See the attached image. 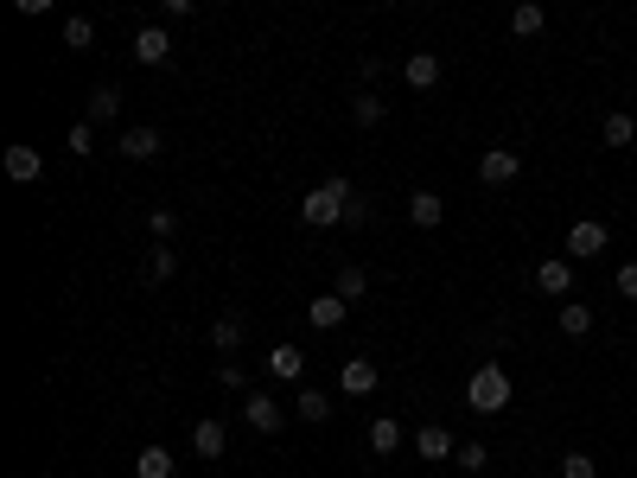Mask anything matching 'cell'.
Instances as JSON below:
<instances>
[{"mask_svg":"<svg viewBox=\"0 0 637 478\" xmlns=\"http://www.w3.org/2000/svg\"><path fill=\"white\" fill-rule=\"evenodd\" d=\"M453 466H459V472H485V466H491V447H485V440H459V459H453Z\"/></svg>","mask_w":637,"mask_h":478,"instance_id":"4316f807","label":"cell"},{"mask_svg":"<svg viewBox=\"0 0 637 478\" xmlns=\"http://www.w3.org/2000/svg\"><path fill=\"white\" fill-rule=\"evenodd\" d=\"M134 58H141V64H166L172 58V39H166L160 26H141V32H134Z\"/></svg>","mask_w":637,"mask_h":478,"instance_id":"4fadbf2b","label":"cell"},{"mask_svg":"<svg viewBox=\"0 0 637 478\" xmlns=\"http://www.w3.org/2000/svg\"><path fill=\"white\" fill-rule=\"evenodd\" d=\"M561 478H599L593 453H567V459H561Z\"/></svg>","mask_w":637,"mask_h":478,"instance_id":"f546056e","label":"cell"},{"mask_svg":"<svg viewBox=\"0 0 637 478\" xmlns=\"http://www.w3.org/2000/svg\"><path fill=\"white\" fill-rule=\"evenodd\" d=\"M147 224H153V236H160V243H166V236H172V230H179V211H153V217H147Z\"/></svg>","mask_w":637,"mask_h":478,"instance_id":"4dcf8cb0","label":"cell"},{"mask_svg":"<svg viewBox=\"0 0 637 478\" xmlns=\"http://www.w3.org/2000/svg\"><path fill=\"white\" fill-rule=\"evenodd\" d=\"M606 243H612V230L599 224V217H580V224L567 230V262H574V255L580 262H587V255H606Z\"/></svg>","mask_w":637,"mask_h":478,"instance_id":"3957f363","label":"cell"},{"mask_svg":"<svg viewBox=\"0 0 637 478\" xmlns=\"http://www.w3.org/2000/svg\"><path fill=\"white\" fill-rule=\"evenodd\" d=\"M478 179H485V185H516V179H523V153L491 147L485 160H478Z\"/></svg>","mask_w":637,"mask_h":478,"instance_id":"5b68a950","label":"cell"},{"mask_svg":"<svg viewBox=\"0 0 637 478\" xmlns=\"http://www.w3.org/2000/svg\"><path fill=\"white\" fill-rule=\"evenodd\" d=\"M268 377H274V383H300V377H306V351L274 345V351H268Z\"/></svg>","mask_w":637,"mask_h":478,"instance_id":"8fae6325","label":"cell"},{"mask_svg":"<svg viewBox=\"0 0 637 478\" xmlns=\"http://www.w3.org/2000/svg\"><path fill=\"white\" fill-rule=\"evenodd\" d=\"M172 466H179V459H172L166 447H141V459H134V478H172Z\"/></svg>","mask_w":637,"mask_h":478,"instance_id":"44dd1931","label":"cell"},{"mask_svg":"<svg viewBox=\"0 0 637 478\" xmlns=\"http://www.w3.org/2000/svg\"><path fill=\"white\" fill-rule=\"evenodd\" d=\"M192 447H198V459H223V447H230L223 421H198V428H192Z\"/></svg>","mask_w":637,"mask_h":478,"instance_id":"e0dca14e","label":"cell"},{"mask_svg":"<svg viewBox=\"0 0 637 478\" xmlns=\"http://www.w3.org/2000/svg\"><path fill=\"white\" fill-rule=\"evenodd\" d=\"M408 217H415L421 230H440V224H446V198L421 185V192H408Z\"/></svg>","mask_w":637,"mask_h":478,"instance_id":"30bf717a","label":"cell"},{"mask_svg":"<svg viewBox=\"0 0 637 478\" xmlns=\"http://www.w3.org/2000/svg\"><path fill=\"white\" fill-rule=\"evenodd\" d=\"M344 313H351V306H344L338 294H319V300H306V319H313L319 332H338V326H344Z\"/></svg>","mask_w":637,"mask_h":478,"instance_id":"7c38bea8","label":"cell"},{"mask_svg":"<svg viewBox=\"0 0 637 478\" xmlns=\"http://www.w3.org/2000/svg\"><path fill=\"white\" fill-rule=\"evenodd\" d=\"M294 415L319 428V421H332V396H325V389H300V396H294Z\"/></svg>","mask_w":637,"mask_h":478,"instance_id":"d6986e66","label":"cell"},{"mask_svg":"<svg viewBox=\"0 0 637 478\" xmlns=\"http://www.w3.org/2000/svg\"><path fill=\"white\" fill-rule=\"evenodd\" d=\"M217 383L223 389H243V364H217Z\"/></svg>","mask_w":637,"mask_h":478,"instance_id":"d6a6232c","label":"cell"},{"mask_svg":"<svg viewBox=\"0 0 637 478\" xmlns=\"http://www.w3.org/2000/svg\"><path fill=\"white\" fill-rule=\"evenodd\" d=\"M351 198H357V192H351L344 179H325V185H313V192L300 198V217H306L313 230H325V224H344V204H351Z\"/></svg>","mask_w":637,"mask_h":478,"instance_id":"7a4b0ae2","label":"cell"},{"mask_svg":"<svg viewBox=\"0 0 637 478\" xmlns=\"http://www.w3.org/2000/svg\"><path fill=\"white\" fill-rule=\"evenodd\" d=\"M71 147H77V153H90V147H96V134H90V122H77V128H71Z\"/></svg>","mask_w":637,"mask_h":478,"instance_id":"836d02e7","label":"cell"},{"mask_svg":"<svg viewBox=\"0 0 637 478\" xmlns=\"http://www.w3.org/2000/svg\"><path fill=\"white\" fill-rule=\"evenodd\" d=\"M395 447H402V421H395V415H376V421H370V453H395Z\"/></svg>","mask_w":637,"mask_h":478,"instance_id":"7402d4cb","label":"cell"},{"mask_svg":"<svg viewBox=\"0 0 637 478\" xmlns=\"http://www.w3.org/2000/svg\"><path fill=\"white\" fill-rule=\"evenodd\" d=\"M536 287L548 300H567V294H574V262H567V255H548V262L536 268Z\"/></svg>","mask_w":637,"mask_h":478,"instance_id":"ba28073f","label":"cell"},{"mask_svg":"<svg viewBox=\"0 0 637 478\" xmlns=\"http://www.w3.org/2000/svg\"><path fill=\"white\" fill-rule=\"evenodd\" d=\"M115 115H122V90H115V83H102V90L90 96V122H115Z\"/></svg>","mask_w":637,"mask_h":478,"instance_id":"d4e9b609","label":"cell"},{"mask_svg":"<svg viewBox=\"0 0 637 478\" xmlns=\"http://www.w3.org/2000/svg\"><path fill=\"white\" fill-rule=\"evenodd\" d=\"M376 383H383V370H376L370 357H344V364H338V389H344V396H376Z\"/></svg>","mask_w":637,"mask_h":478,"instance_id":"277c9868","label":"cell"},{"mask_svg":"<svg viewBox=\"0 0 637 478\" xmlns=\"http://www.w3.org/2000/svg\"><path fill=\"white\" fill-rule=\"evenodd\" d=\"M64 45H71V51L96 45V20H90V13H71V20H64Z\"/></svg>","mask_w":637,"mask_h":478,"instance_id":"cb8c5ba5","label":"cell"},{"mask_svg":"<svg viewBox=\"0 0 637 478\" xmlns=\"http://www.w3.org/2000/svg\"><path fill=\"white\" fill-rule=\"evenodd\" d=\"M599 141H606V147H631L637 141V122H631L625 109H612L606 122H599Z\"/></svg>","mask_w":637,"mask_h":478,"instance_id":"ffe728a7","label":"cell"},{"mask_svg":"<svg viewBox=\"0 0 637 478\" xmlns=\"http://www.w3.org/2000/svg\"><path fill=\"white\" fill-rule=\"evenodd\" d=\"M332 294H338L344 306H357V300L370 294V275H364V268H357V262H344V268H338V281H332Z\"/></svg>","mask_w":637,"mask_h":478,"instance_id":"9a60e30c","label":"cell"},{"mask_svg":"<svg viewBox=\"0 0 637 478\" xmlns=\"http://www.w3.org/2000/svg\"><path fill=\"white\" fill-rule=\"evenodd\" d=\"M542 26H548V13L536 7V0H529V7H516V13H510V32H523V39H536Z\"/></svg>","mask_w":637,"mask_h":478,"instance_id":"83f0119b","label":"cell"},{"mask_svg":"<svg viewBox=\"0 0 637 478\" xmlns=\"http://www.w3.org/2000/svg\"><path fill=\"white\" fill-rule=\"evenodd\" d=\"M243 421L255 434H281V421H287V408L274 402V396H262V389H255V396H243Z\"/></svg>","mask_w":637,"mask_h":478,"instance_id":"8992f818","label":"cell"},{"mask_svg":"<svg viewBox=\"0 0 637 478\" xmlns=\"http://www.w3.org/2000/svg\"><path fill=\"white\" fill-rule=\"evenodd\" d=\"M415 453L421 459H434V466H446V459H459V440L440 428V421H427V428L415 434Z\"/></svg>","mask_w":637,"mask_h":478,"instance_id":"9c48e42d","label":"cell"},{"mask_svg":"<svg viewBox=\"0 0 637 478\" xmlns=\"http://www.w3.org/2000/svg\"><path fill=\"white\" fill-rule=\"evenodd\" d=\"M402 77H408V90H434V83H440V58H434V51H415V58L402 64Z\"/></svg>","mask_w":637,"mask_h":478,"instance_id":"5bb4252c","label":"cell"},{"mask_svg":"<svg viewBox=\"0 0 637 478\" xmlns=\"http://www.w3.org/2000/svg\"><path fill=\"white\" fill-rule=\"evenodd\" d=\"M561 332L567 338H587L593 332V306H561Z\"/></svg>","mask_w":637,"mask_h":478,"instance_id":"f1b7e54d","label":"cell"},{"mask_svg":"<svg viewBox=\"0 0 637 478\" xmlns=\"http://www.w3.org/2000/svg\"><path fill=\"white\" fill-rule=\"evenodd\" d=\"M243 338H249V319H243V313H223L217 326H211V345H217V351H236Z\"/></svg>","mask_w":637,"mask_h":478,"instance_id":"ac0fdd59","label":"cell"},{"mask_svg":"<svg viewBox=\"0 0 637 478\" xmlns=\"http://www.w3.org/2000/svg\"><path fill=\"white\" fill-rule=\"evenodd\" d=\"M122 153H128V160H160V128H128L122 134Z\"/></svg>","mask_w":637,"mask_h":478,"instance_id":"2e32d148","label":"cell"},{"mask_svg":"<svg viewBox=\"0 0 637 478\" xmlns=\"http://www.w3.org/2000/svg\"><path fill=\"white\" fill-rule=\"evenodd\" d=\"M172 268H179V255H172L166 243H153V249H147V281H153V287L172 281Z\"/></svg>","mask_w":637,"mask_h":478,"instance_id":"484cf974","label":"cell"},{"mask_svg":"<svg viewBox=\"0 0 637 478\" xmlns=\"http://www.w3.org/2000/svg\"><path fill=\"white\" fill-rule=\"evenodd\" d=\"M618 294H625V300H637V262H625V268H618Z\"/></svg>","mask_w":637,"mask_h":478,"instance_id":"1f68e13d","label":"cell"},{"mask_svg":"<svg viewBox=\"0 0 637 478\" xmlns=\"http://www.w3.org/2000/svg\"><path fill=\"white\" fill-rule=\"evenodd\" d=\"M383 115H389V102L376 96V90H364V96L351 102V122H357V128H376V122H383Z\"/></svg>","mask_w":637,"mask_h":478,"instance_id":"603a6c76","label":"cell"},{"mask_svg":"<svg viewBox=\"0 0 637 478\" xmlns=\"http://www.w3.org/2000/svg\"><path fill=\"white\" fill-rule=\"evenodd\" d=\"M510 396H516V383H510L504 364H478V370H472L466 402L478 408V415H497V408H510Z\"/></svg>","mask_w":637,"mask_h":478,"instance_id":"6da1fadb","label":"cell"},{"mask_svg":"<svg viewBox=\"0 0 637 478\" xmlns=\"http://www.w3.org/2000/svg\"><path fill=\"white\" fill-rule=\"evenodd\" d=\"M7 179H13V185H39V179H45V153L26 147V141H13V147H7Z\"/></svg>","mask_w":637,"mask_h":478,"instance_id":"52a82bcc","label":"cell"}]
</instances>
